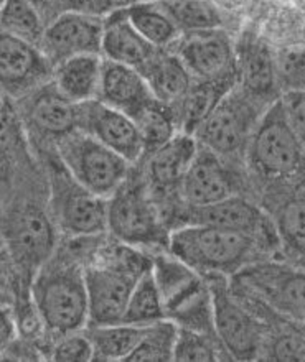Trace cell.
Here are the masks:
<instances>
[{
	"label": "cell",
	"instance_id": "obj_18",
	"mask_svg": "<svg viewBox=\"0 0 305 362\" xmlns=\"http://www.w3.org/2000/svg\"><path fill=\"white\" fill-rule=\"evenodd\" d=\"M197 148V139L183 132L175 134L168 142L149 153L146 181L154 198H168L175 191H180Z\"/></svg>",
	"mask_w": 305,
	"mask_h": 362
},
{
	"label": "cell",
	"instance_id": "obj_13",
	"mask_svg": "<svg viewBox=\"0 0 305 362\" xmlns=\"http://www.w3.org/2000/svg\"><path fill=\"white\" fill-rule=\"evenodd\" d=\"M76 127L114 150L131 165L144 155V144L136 122L127 114L99 99L76 104Z\"/></svg>",
	"mask_w": 305,
	"mask_h": 362
},
{
	"label": "cell",
	"instance_id": "obj_21",
	"mask_svg": "<svg viewBox=\"0 0 305 362\" xmlns=\"http://www.w3.org/2000/svg\"><path fill=\"white\" fill-rule=\"evenodd\" d=\"M160 48L149 43L124 13L122 5L104 18L101 42L103 58L117 62L142 71L144 66L157 54Z\"/></svg>",
	"mask_w": 305,
	"mask_h": 362
},
{
	"label": "cell",
	"instance_id": "obj_22",
	"mask_svg": "<svg viewBox=\"0 0 305 362\" xmlns=\"http://www.w3.org/2000/svg\"><path fill=\"white\" fill-rule=\"evenodd\" d=\"M141 73L155 99L177 112L178 105L182 104L193 83V78L183 66L182 59L175 53H167L160 48Z\"/></svg>",
	"mask_w": 305,
	"mask_h": 362
},
{
	"label": "cell",
	"instance_id": "obj_2",
	"mask_svg": "<svg viewBox=\"0 0 305 362\" xmlns=\"http://www.w3.org/2000/svg\"><path fill=\"white\" fill-rule=\"evenodd\" d=\"M152 269V260L129 245H117L101 260L84 269L88 293V323H121L137 280Z\"/></svg>",
	"mask_w": 305,
	"mask_h": 362
},
{
	"label": "cell",
	"instance_id": "obj_31",
	"mask_svg": "<svg viewBox=\"0 0 305 362\" xmlns=\"http://www.w3.org/2000/svg\"><path fill=\"white\" fill-rule=\"evenodd\" d=\"M178 326L173 321L160 320L147 326L142 339L126 361H173Z\"/></svg>",
	"mask_w": 305,
	"mask_h": 362
},
{
	"label": "cell",
	"instance_id": "obj_42",
	"mask_svg": "<svg viewBox=\"0 0 305 362\" xmlns=\"http://www.w3.org/2000/svg\"><path fill=\"white\" fill-rule=\"evenodd\" d=\"M4 4V0H0V5H2Z\"/></svg>",
	"mask_w": 305,
	"mask_h": 362
},
{
	"label": "cell",
	"instance_id": "obj_6",
	"mask_svg": "<svg viewBox=\"0 0 305 362\" xmlns=\"http://www.w3.org/2000/svg\"><path fill=\"white\" fill-rule=\"evenodd\" d=\"M248 150L253 168L264 177H287L302 167L305 147L294 132L281 99L274 100L259 117Z\"/></svg>",
	"mask_w": 305,
	"mask_h": 362
},
{
	"label": "cell",
	"instance_id": "obj_24",
	"mask_svg": "<svg viewBox=\"0 0 305 362\" xmlns=\"http://www.w3.org/2000/svg\"><path fill=\"white\" fill-rule=\"evenodd\" d=\"M103 54L88 53L68 58L53 68V83L74 104L96 99L101 81Z\"/></svg>",
	"mask_w": 305,
	"mask_h": 362
},
{
	"label": "cell",
	"instance_id": "obj_3",
	"mask_svg": "<svg viewBox=\"0 0 305 362\" xmlns=\"http://www.w3.org/2000/svg\"><path fill=\"white\" fill-rule=\"evenodd\" d=\"M261 240L212 224H183L168 234L170 254L205 274L238 272L251 262Z\"/></svg>",
	"mask_w": 305,
	"mask_h": 362
},
{
	"label": "cell",
	"instance_id": "obj_32",
	"mask_svg": "<svg viewBox=\"0 0 305 362\" xmlns=\"http://www.w3.org/2000/svg\"><path fill=\"white\" fill-rule=\"evenodd\" d=\"M221 344L213 341L212 334L198 333L188 328H178L175 341L173 361H218L219 358L229 359L226 353H221Z\"/></svg>",
	"mask_w": 305,
	"mask_h": 362
},
{
	"label": "cell",
	"instance_id": "obj_37",
	"mask_svg": "<svg viewBox=\"0 0 305 362\" xmlns=\"http://www.w3.org/2000/svg\"><path fill=\"white\" fill-rule=\"evenodd\" d=\"M121 5H124L122 0H63V12L106 18Z\"/></svg>",
	"mask_w": 305,
	"mask_h": 362
},
{
	"label": "cell",
	"instance_id": "obj_12",
	"mask_svg": "<svg viewBox=\"0 0 305 362\" xmlns=\"http://www.w3.org/2000/svg\"><path fill=\"white\" fill-rule=\"evenodd\" d=\"M214 333L231 359H254L261 348V328L258 321L233 298L219 274H209Z\"/></svg>",
	"mask_w": 305,
	"mask_h": 362
},
{
	"label": "cell",
	"instance_id": "obj_11",
	"mask_svg": "<svg viewBox=\"0 0 305 362\" xmlns=\"http://www.w3.org/2000/svg\"><path fill=\"white\" fill-rule=\"evenodd\" d=\"M4 240L17 269L35 275L53 255L54 229L38 206L22 204L5 218Z\"/></svg>",
	"mask_w": 305,
	"mask_h": 362
},
{
	"label": "cell",
	"instance_id": "obj_29",
	"mask_svg": "<svg viewBox=\"0 0 305 362\" xmlns=\"http://www.w3.org/2000/svg\"><path fill=\"white\" fill-rule=\"evenodd\" d=\"M0 28L40 48L47 23L28 0H4L0 5Z\"/></svg>",
	"mask_w": 305,
	"mask_h": 362
},
{
	"label": "cell",
	"instance_id": "obj_36",
	"mask_svg": "<svg viewBox=\"0 0 305 362\" xmlns=\"http://www.w3.org/2000/svg\"><path fill=\"white\" fill-rule=\"evenodd\" d=\"M281 103L294 132L305 147V88L289 90L281 98Z\"/></svg>",
	"mask_w": 305,
	"mask_h": 362
},
{
	"label": "cell",
	"instance_id": "obj_26",
	"mask_svg": "<svg viewBox=\"0 0 305 362\" xmlns=\"http://www.w3.org/2000/svg\"><path fill=\"white\" fill-rule=\"evenodd\" d=\"M122 10L132 27L154 47L163 49L172 47L182 35L168 18V15L155 2L151 4L141 0V2L124 4Z\"/></svg>",
	"mask_w": 305,
	"mask_h": 362
},
{
	"label": "cell",
	"instance_id": "obj_10",
	"mask_svg": "<svg viewBox=\"0 0 305 362\" xmlns=\"http://www.w3.org/2000/svg\"><path fill=\"white\" fill-rule=\"evenodd\" d=\"M175 45V54L195 81L238 84L236 49L219 28L182 33Z\"/></svg>",
	"mask_w": 305,
	"mask_h": 362
},
{
	"label": "cell",
	"instance_id": "obj_23",
	"mask_svg": "<svg viewBox=\"0 0 305 362\" xmlns=\"http://www.w3.org/2000/svg\"><path fill=\"white\" fill-rule=\"evenodd\" d=\"M238 84L256 99L269 98L276 83L272 54L261 40L246 37L236 49Z\"/></svg>",
	"mask_w": 305,
	"mask_h": 362
},
{
	"label": "cell",
	"instance_id": "obj_15",
	"mask_svg": "<svg viewBox=\"0 0 305 362\" xmlns=\"http://www.w3.org/2000/svg\"><path fill=\"white\" fill-rule=\"evenodd\" d=\"M52 76L53 66L42 49L0 28V93L18 99Z\"/></svg>",
	"mask_w": 305,
	"mask_h": 362
},
{
	"label": "cell",
	"instance_id": "obj_28",
	"mask_svg": "<svg viewBox=\"0 0 305 362\" xmlns=\"http://www.w3.org/2000/svg\"><path fill=\"white\" fill-rule=\"evenodd\" d=\"M165 318L167 316H165L162 296H160L151 269L137 280L136 286L132 288L121 323L149 326Z\"/></svg>",
	"mask_w": 305,
	"mask_h": 362
},
{
	"label": "cell",
	"instance_id": "obj_9",
	"mask_svg": "<svg viewBox=\"0 0 305 362\" xmlns=\"http://www.w3.org/2000/svg\"><path fill=\"white\" fill-rule=\"evenodd\" d=\"M236 281L277 313L305 321V270L256 262L238 270Z\"/></svg>",
	"mask_w": 305,
	"mask_h": 362
},
{
	"label": "cell",
	"instance_id": "obj_33",
	"mask_svg": "<svg viewBox=\"0 0 305 362\" xmlns=\"http://www.w3.org/2000/svg\"><path fill=\"white\" fill-rule=\"evenodd\" d=\"M277 235L292 252L305 257V198L282 206L277 214Z\"/></svg>",
	"mask_w": 305,
	"mask_h": 362
},
{
	"label": "cell",
	"instance_id": "obj_19",
	"mask_svg": "<svg viewBox=\"0 0 305 362\" xmlns=\"http://www.w3.org/2000/svg\"><path fill=\"white\" fill-rule=\"evenodd\" d=\"M96 99L132 119L139 110L152 103L155 95L141 71L127 64L103 58L101 81Z\"/></svg>",
	"mask_w": 305,
	"mask_h": 362
},
{
	"label": "cell",
	"instance_id": "obj_25",
	"mask_svg": "<svg viewBox=\"0 0 305 362\" xmlns=\"http://www.w3.org/2000/svg\"><path fill=\"white\" fill-rule=\"evenodd\" d=\"M146 329L147 326L126 323L93 326L88 333L93 344V361H126Z\"/></svg>",
	"mask_w": 305,
	"mask_h": 362
},
{
	"label": "cell",
	"instance_id": "obj_5",
	"mask_svg": "<svg viewBox=\"0 0 305 362\" xmlns=\"http://www.w3.org/2000/svg\"><path fill=\"white\" fill-rule=\"evenodd\" d=\"M57 145L59 162L67 172L101 198L108 199L131 172V163L126 158L81 130H74Z\"/></svg>",
	"mask_w": 305,
	"mask_h": 362
},
{
	"label": "cell",
	"instance_id": "obj_30",
	"mask_svg": "<svg viewBox=\"0 0 305 362\" xmlns=\"http://www.w3.org/2000/svg\"><path fill=\"white\" fill-rule=\"evenodd\" d=\"M144 144V155H149L175 135L177 117L168 105L154 99L132 117Z\"/></svg>",
	"mask_w": 305,
	"mask_h": 362
},
{
	"label": "cell",
	"instance_id": "obj_1",
	"mask_svg": "<svg viewBox=\"0 0 305 362\" xmlns=\"http://www.w3.org/2000/svg\"><path fill=\"white\" fill-rule=\"evenodd\" d=\"M32 298L40 321L50 333H74L88 323L84 269L68 255H52L38 269L32 281Z\"/></svg>",
	"mask_w": 305,
	"mask_h": 362
},
{
	"label": "cell",
	"instance_id": "obj_38",
	"mask_svg": "<svg viewBox=\"0 0 305 362\" xmlns=\"http://www.w3.org/2000/svg\"><path fill=\"white\" fill-rule=\"evenodd\" d=\"M15 321L7 305L0 303V358L10 348L15 338Z\"/></svg>",
	"mask_w": 305,
	"mask_h": 362
},
{
	"label": "cell",
	"instance_id": "obj_43",
	"mask_svg": "<svg viewBox=\"0 0 305 362\" xmlns=\"http://www.w3.org/2000/svg\"><path fill=\"white\" fill-rule=\"evenodd\" d=\"M122 2H124V0H122Z\"/></svg>",
	"mask_w": 305,
	"mask_h": 362
},
{
	"label": "cell",
	"instance_id": "obj_34",
	"mask_svg": "<svg viewBox=\"0 0 305 362\" xmlns=\"http://www.w3.org/2000/svg\"><path fill=\"white\" fill-rule=\"evenodd\" d=\"M7 98L5 94L0 95V157L15 150L23 132L17 107Z\"/></svg>",
	"mask_w": 305,
	"mask_h": 362
},
{
	"label": "cell",
	"instance_id": "obj_17",
	"mask_svg": "<svg viewBox=\"0 0 305 362\" xmlns=\"http://www.w3.org/2000/svg\"><path fill=\"white\" fill-rule=\"evenodd\" d=\"M234 194L231 175L223 167L219 155L198 145L197 153L182 180L180 196L188 208L218 203Z\"/></svg>",
	"mask_w": 305,
	"mask_h": 362
},
{
	"label": "cell",
	"instance_id": "obj_20",
	"mask_svg": "<svg viewBox=\"0 0 305 362\" xmlns=\"http://www.w3.org/2000/svg\"><path fill=\"white\" fill-rule=\"evenodd\" d=\"M185 224H212L218 228L241 230L261 240L271 234L266 216L251 201L241 196H229L218 203L188 208L185 213Z\"/></svg>",
	"mask_w": 305,
	"mask_h": 362
},
{
	"label": "cell",
	"instance_id": "obj_39",
	"mask_svg": "<svg viewBox=\"0 0 305 362\" xmlns=\"http://www.w3.org/2000/svg\"><path fill=\"white\" fill-rule=\"evenodd\" d=\"M10 262L0 254V303L8 305L12 300V270Z\"/></svg>",
	"mask_w": 305,
	"mask_h": 362
},
{
	"label": "cell",
	"instance_id": "obj_40",
	"mask_svg": "<svg viewBox=\"0 0 305 362\" xmlns=\"http://www.w3.org/2000/svg\"><path fill=\"white\" fill-rule=\"evenodd\" d=\"M28 2L38 10L47 25L57 18L59 13H63V0H28Z\"/></svg>",
	"mask_w": 305,
	"mask_h": 362
},
{
	"label": "cell",
	"instance_id": "obj_41",
	"mask_svg": "<svg viewBox=\"0 0 305 362\" xmlns=\"http://www.w3.org/2000/svg\"><path fill=\"white\" fill-rule=\"evenodd\" d=\"M131 2H141V0H124V4H131Z\"/></svg>",
	"mask_w": 305,
	"mask_h": 362
},
{
	"label": "cell",
	"instance_id": "obj_35",
	"mask_svg": "<svg viewBox=\"0 0 305 362\" xmlns=\"http://www.w3.org/2000/svg\"><path fill=\"white\" fill-rule=\"evenodd\" d=\"M53 361H93V344L88 334H63L52 353Z\"/></svg>",
	"mask_w": 305,
	"mask_h": 362
},
{
	"label": "cell",
	"instance_id": "obj_8",
	"mask_svg": "<svg viewBox=\"0 0 305 362\" xmlns=\"http://www.w3.org/2000/svg\"><path fill=\"white\" fill-rule=\"evenodd\" d=\"M52 206L64 233L94 238L108 229V199L79 185L63 165H53Z\"/></svg>",
	"mask_w": 305,
	"mask_h": 362
},
{
	"label": "cell",
	"instance_id": "obj_7",
	"mask_svg": "<svg viewBox=\"0 0 305 362\" xmlns=\"http://www.w3.org/2000/svg\"><path fill=\"white\" fill-rule=\"evenodd\" d=\"M258 103L259 99L236 84L195 130L197 142L217 155H233L248 147L249 137L261 117Z\"/></svg>",
	"mask_w": 305,
	"mask_h": 362
},
{
	"label": "cell",
	"instance_id": "obj_27",
	"mask_svg": "<svg viewBox=\"0 0 305 362\" xmlns=\"http://www.w3.org/2000/svg\"><path fill=\"white\" fill-rule=\"evenodd\" d=\"M180 33L221 28L223 18L212 0H157L155 2Z\"/></svg>",
	"mask_w": 305,
	"mask_h": 362
},
{
	"label": "cell",
	"instance_id": "obj_16",
	"mask_svg": "<svg viewBox=\"0 0 305 362\" xmlns=\"http://www.w3.org/2000/svg\"><path fill=\"white\" fill-rule=\"evenodd\" d=\"M104 18L63 12L45 28L40 49L54 68L78 54H101Z\"/></svg>",
	"mask_w": 305,
	"mask_h": 362
},
{
	"label": "cell",
	"instance_id": "obj_4",
	"mask_svg": "<svg viewBox=\"0 0 305 362\" xmlns=\"http://www.w3.org/2000/svg\"><path fill=\"white\" fill-rule=\"evenodd\" d=\"M108 229L127 245L168 243L157 203L141 175L129 172L124 183L108 198Z\"/></svg>",
	"mask_w": 305,
	"mask_h": 362
},
{
	"label": "cell",
	"instance_id": "obj_14",
	"mask_svg": "<svg viewBox=\"0 0 305 362\" xmlns=\"http://www.w3.org/2000/svg\"><path fill=\"white\" fill-rule=\"evenodd\" d=\"M17 112L23 129L42 139L62 140L76 127V104L59 93L53 79L18 98Z\"/></svg>",
	"mask_w": 305,
	"mask_h": 362
}]
</instances>
